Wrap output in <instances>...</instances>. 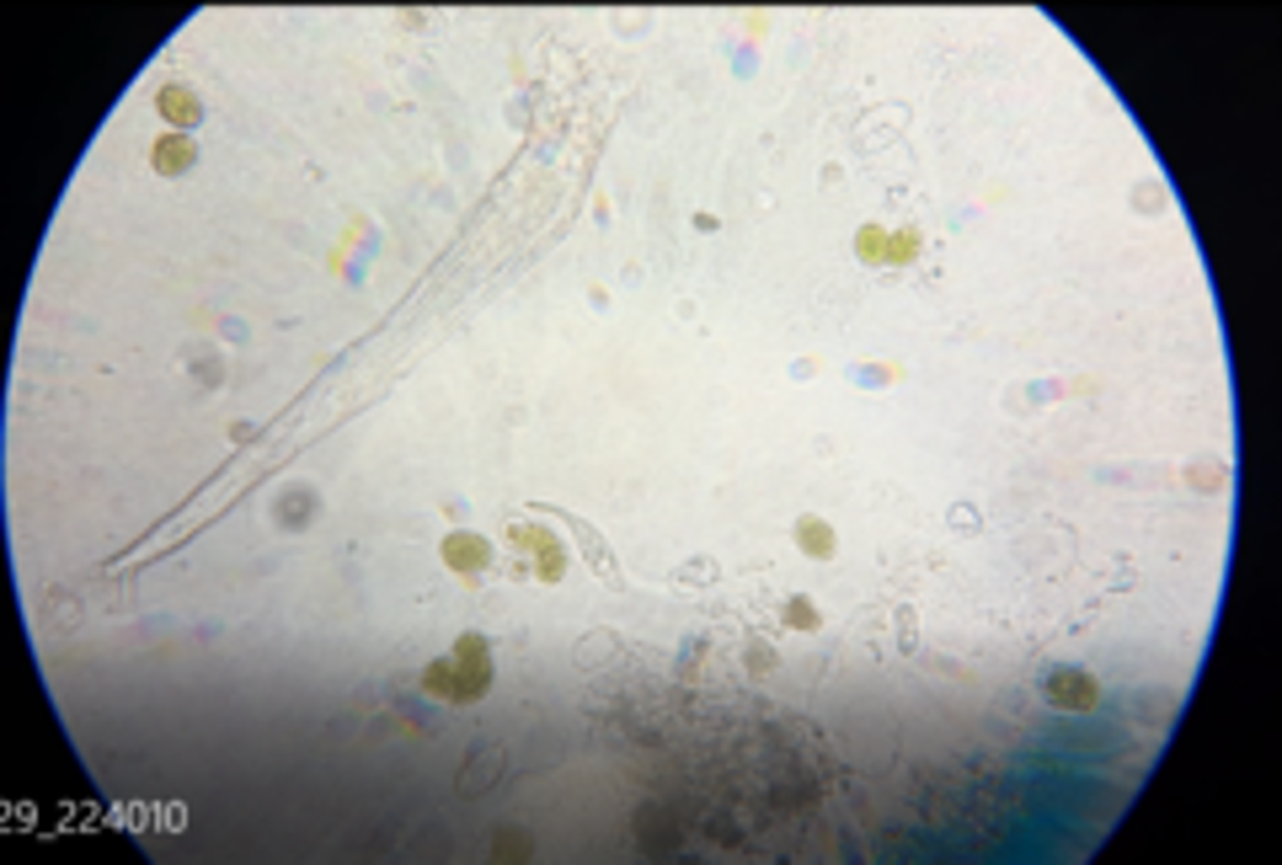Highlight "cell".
I'll use <instances>...</instances> for the list:
<instances>
[{
	"mask_svg": "<svg viewBox=\"0 0 1282 865\" xmlns=\"http://www.w3.org/2000/svg\"><path fill=\"white\" fill-rule=\"evenodd\" d=\"M487 684H492V652H487V641L481 636H460L455 652L439 662H428V673H422V690L428 695H439V701L450 705H470L487 695Z\"/></svg>",
	"mask_w": 1282,
	"mask_h": 865,
	"instance_id": "6da1fadb",
	"label": "cell"
},
{
	"mask_svg": "<svg viewBox=\"0 0 1282 865\" xmlns=\"http://www.w3.org/2000/svg\"><path fill=\"white\" fill-rule=\"evenodd\" d=\"M193 156H198V150H193V139H188V134H161V139H156V150H150V161H156L161 177H182V171L193 166Z\"/></svg>",
	"mask_w": 1282,
	"mask_h": 865,
	"instance_id": "8992f818",
	"label": "cell"
},
{
	"mask_svg": "<svg viewBox=\"0 0 1282 865\" xmlns=\"http://www.w3.org/2000/svg\"><path fill=\"white\" fill-rule=\"evenodd\" d=\"M855 247H861V257H866V262H887V230H882V225H866Z\"/></svg>",
	"mask_w": 1282,
	"mask_h": 865,
	"instance_id": "ba28073f",
	"label": "cell"
},
{
	"mask_svg": "<svg viewBox=\"0 0 1282 865\" xmlns=\"http://www.w3.org/2000/svg\"><path fill=\"white\" fill-rule=\"evenodd\" d=\"M156 107H161L166 124H177V128H193L204 118V107H198V96H193L188 86H161V91H156Z\"/></svg>",
	"mask_w": 1282,
	"mask_h": 865,
	"instance_id": "5b68a950",
	"label": "cell"
},
{
	"mask_svg": "<svg viewBox=\"0 0 1282 865\" xmlns=\"http://www.w3.org/2000/svg\"><path fill=\"white\" fill-rule=\"evenodd\" d=\"M786 619L796 625V630H813V625H818V610H807V599H791Z\"/></svg>",
	"mask_w": 1282,
	"mask_h": 865,
	"instance_id": "9c48e42d",
	"label": "cell"
},
{
	"mask_svg": "<svg viewBox=\"0 0 1282 865\" xmlns=\"http://www.w3.org/2000/svg\"><path fill=\"white\" fill-rule=\"evenodd\" d=\"M444 561H450L460 577H481L492 567V545L481 535H450L444 539Z\"/></svg>",
	"mask_w": 1282,
	"mask_h": 865,
	"instance_id": "277c9868",
	"label": "cell"
},
{
	"mask_svg": "<svg viewBox=\"0 0 1282 865\" xmlns=\"http://www.w3.org/2000/svg\"><path fill=\"white\" fill-rule=\"evenodd\" d=\"M508 545L530 550V556H535V577H545V582H556V577L567 572V556H561L556 535H551V530H540V524H519V530L508 535Z\"/></svg>",
	"mask_w": 1282,
	"mask_h": 865,
	"instance_id": "7a4b0ae2",
	"label": "cell"
},
{
	"mask_svg": "<svg viewBox=\"0 0 1282 865\" xmlns=\"http://www.w3.org/2000/svg\"><path fill=\"white\" fill-rule=\"evenodd\" d=\"M796 545L828 556V550H833V535H828V524H818V519H802V524H796Z\"/></svg>",
	"mask_w": 1282,
	"mask_h": 865,
	"instance_id": "52a82bcc",
	"label": "cell"
},
{
	"mask_svg": "<svg viewBox=\"0 0 1282 865\" xmlns=\"http://www.w3.org/2000/svg\"><path fill=\"white\" fill-rule=\"evenodd\" d=\"M1047 701L1090 710V705H1096V679H1090V673H1075V668H1053V673H1047Z\"/></svg>",
	"mask_w": 1282,
	"mask_h": 865,
	"instance_id": "3957f363",
	"label": "cell"
}]
</instances>
